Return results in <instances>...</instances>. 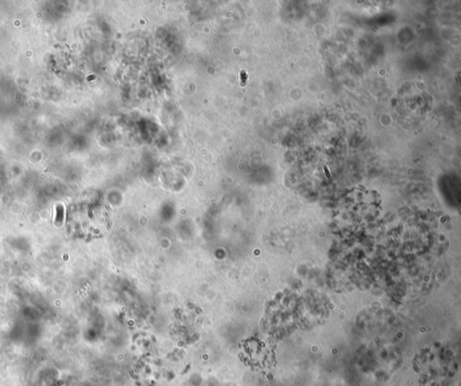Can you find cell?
<instances>
[{
    "label": "cell",
    "mask_w": 461,
    "mask_h": 386,
    "mask_svg": "<svg viewBox=\"0 0 461 386\" xmlns=\"http://www.w3.org/2000/svg\"><path fill=\"white\" fill-rule=\"evenodd\" d=\"M323 168H324V170H325V172H326V174H327L328 177L330 178V174H329V172H328L327 167H326V166H324Z\"/></svg>",
    "instance_id": "6da1fadb"
}]
</instances>
